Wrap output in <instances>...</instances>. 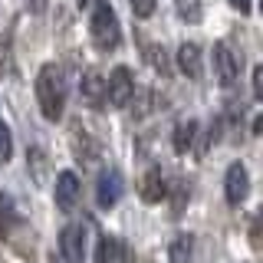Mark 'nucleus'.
I'll return each mask as SVG.
<instances>
[{
    "mask_svg": "<svg viewBox=\"0 0 263 263\" xmlns=\"http://www.w3.org/2000/svg\"><path fill=\"white\" fill-rule=\"evenodd\" d=\"M13 227H16V204L10 194L0 191V237H10Z\"/></svg>",
    "mask_w": 263,
    "mask_h": 263,
    "instance_id": "nucleus-15",
    "label": "nucleus"
},
{
    "mask_svg": "<svg viewBox=\"0 0 263 263\" xmlns=\"http://www.w3.org/2000/svg\"><path fill=\"white\" fill-rule=\"evenodd\" d=\"M230 7H234V10H240V13H250L253 10V0H227Z\"/></svg>",
    "mask_w": 263,
    "mask_h": 263,
    "instance_id": "nucleus-20",
    "label": "nucleus"
},
{
    "mask_svg": "<svg viewBox=\"0 0 263 263\" xmlns=\"http://www.w3.org/2000/svg\"><path fill=\"white\" fill-rule=\"evenodd\" d=\"M194 138H197V122L194 119H181L178 125H175L171 145H175L178 155H187V152H191V145H194Z\"/></svg>",
    "mask_w": 263,
    "mask_h": 263,
    "instance_id": "nucleus-13",
    "label": "nucleus"
},
{
    "mask_svg": "<svg viewBox=\"0 0 263 263\" xmlns=\"http://www.w3.org/2000/svg\"><path fill=\"white\" fill-rule=\"evenodd\" d=\"M36 102L46 122H60L66 109V79L56 63H43L36 72Z\"/></svg>",
    "mask_w": 263,
    "mask_h": 263,
    "instance_id": "nucleus-1",
    "label": "nucleus"
},
{
    "mask_svg": "<svg viewBox=\"0 0 263 263\" xmlns=\"http://www.w3.org/2000/svg\"><path fill=\"white\" fill-rule=\"evenodd\" d=\"M148 53H152V63H155V69L168 72V60H164V49H158V46H152V49H148Z\"/></svg>",
    "mask_w": 263,
    "mask_h": 263,
    "instance_id": "nucleus-19",
    "label": "nucleus"
},
{
    "mask_svg": "<svg viewBox=\"0 0 263 263\" xmlns=\"http://www.w3.org/2000/svg\"><path fill=\"white\" fill-rule=\"evenodd\" d=\"M79 178L76 171H60L56 175V184H53V197H56V211L60 214H72L79 204Z\"/></svg>",
    "mask_w": 263,
    "mask_h": 263,
    "instance_id": "nucleus-5",
    "label": "nucleus"
},
{
    "mask_svg": "<svg viewBox=\"0 0 263 263\" xmlns=\"http://www.w3.org/2000/svg\"><path fill=\"white\" fill-rule=\"evenodd\" d=\"M132 96H135V79H132V69L128 66H115L109 72V79H105V102L112 105V109H125L132 102Z\"/></svg>",
    "mask_w": 263,
    "mask_h": 263,
    "instance_id": "nucleus-3",
    "label": "nucleus"
},
{
    "mask_svg": "<svg viewBox=\"0 0 263 263\" xmlns=\"http://www.w3.org/2000/svg\"><path fill=\"white\" fill-rule=\"evenodd\" d=\"M10 155H13V135H10V128H7V122L0 119V164L10 161Z\"/></svg>",
    "mask_w": 263,
    "mask_h": 263,
    "instance_id": "nucleus-17",
    "label": "nucleus"
},
{
    "mask_svg": "<svg viewBox=\"0 0 263 263\" xmlns=\"http://www.w3.org/2000/svg\"><path fill=\"white\" fill-rule=\"evenodd\" d=\"M122 191H125L122 175L115 168H105L102 175H99V184H96V204L102 211H109V208H115V204L122 201Z\"/></svg>",
    "mask_w": 263,
    "mask_h": 263,
    "instance_id": "nucleus-6",
    "label": "nucleus"
},
{
    "mask_svg": "<svg viewBox=\"0 0 263 263\" xmlns=\"http://www.w3.org/2000/svg\"><path fill=\"white\" fill-rule=\"evenodd\" d=\"M237 72H240V63H237L234 49L227 43H214V76L224 89H230L237 82Z\"/></svg>",
    "mask_w": 263,
    "mask_h": 263,
    "instance_id": "nucleus-7",
    "label": "nucleus"
},
{
    "mask_svg": "<svg viewBox=\"0 0 263 263\" xmlns=\"http://www.w3.org/2000/svg\"><path fill=\"white\" fill-rule=\"evenodd\" d=\"M79 96H82V102L92 105V109H102V105H105V76L96 69V66L82 72V79H79Z\"/></svg>",
    "mask_w": 263,
    "mask_h": 263,
    "instance_id": "nucleus-9",
    "label": "nucleus"
},
{
    "mask_svg": "<svg viewBox=\"0 0 263 263\" xmlns=\"http://www.w3.org/2000/svg\"><path fill=\"white\" fill-rule=\"evenodd\" d=\"M168 263H194V237L178 234L168 247Z\"/></svg>",
    "mask_w": 263,
    "mask_h": 263,
    "instance_id": "nucleus-14",
    "label": "nucleus"
},
{
    "mask_svg": "<svg viewBox=\"0 0 263 263\" xmlns=\"http://www.w3.org/2000/svg\"><path fill=\"white\" fill-rule=\"evenodd\" d=\"M92 263H132V250H128V243L122 240V237L105 234L102 240H99V247H96Z\"/></svg>",
    "mask_w": 263,
    "mask_h": 263,
    "instance_id": "nucleus-10",
    "label": "nucleus"
},
{
    "mask_svg": "<svg viewBox=\"0 0 263 263\" xmlns=\"http://www.w3.org/2000/svg\"><path fill=\"white\" fill-rule=\"evenodd\" d=\"M175 10H178L181 20L197 23V20H201V13H204V7H201V0H175Z\"/></svg>",
    "mask_w": 263,
    "mask_h": 263,
    "instance_id": "nucleus-16",
    "label": "nucleus"
},
{
    "mask_svg": "<svg viewBox=\"0 0 263 263\" xmlns=\"http://www.w3.org/2000/svg\"><path fill=\"white\" fill-rule=\"evenodd\" d=\"M250 243L260 247V220H253V230H250Z\"/></svg>",
    "mask_w": 263,
    "mask_h": 263,
    "instance_id": "nucleus-23",
    "label": "nucleus"
},
{
    "mask_svg": "<svg viewBox=\"0 0 263 263\" xmlns=\"http://www.w3.org/2000/svg\"><path fill=\"white\" fill-rule=\"evenodd\" d=\"M76 4H79V10H82V7H89V4H92V0H76Z\"/></svg>",
    "mask_w": 263,
    "mask_h": 263,
    "instance_id": "nucleus-24",
    "label": "nucleus"
},
{
    "mask_svg": "<svg viewBox=\"0 0 263 263\" xmlns=\"http://www.w3.org/2000/svg\"><path fill=\"white\" fill-rule=\"evenodd\" d=\"M260 79H263V72H260V69H253V96H257V99H260V92H263Z\"/></svg>",
    "mask_w": 263,
    "mask_h": 263,
    "instance_id": "nucleus-22",
    "label": "nucleus"
},
{
    "mask_svg": "<svg viewBox=\"0 0 263 263\" xmlns=\"http://www.w3.org/2000/svg\"><path fill=\"white\" fill-rule=\"evenodd\" d=\"M178 69L184 72L187 79H201L204 72V53L197 43H181L178 46Z\"/></svg>",
    "mask_w": 263,
    "mask_h": 263,
    "instance_id": "nucleus-11",
    "label": "nucleus"
},
{
    "mask_svg": "<svg viewBox=\"0 0 263 263\" xmlns=\"http://www.w3.org/2000/svg\"><path fill=\"white\" fill-rule=\"evenodd\" d=\"M128 7H132L135 16H152L155 7H158V0H128Z\"/></svg>",
    "mask_w": 263,
    "mask_h": 263,
    "instance_id": "nucleus-18",
    "label": "nucleus"
},
{
    "mask_svg": "<svg viewBox=\"0 0 263 263\" xmlns=\"http://www.w3.org/2000/svg\"><path fill=\"white\" fill-rule=\"evenodd\" d=\"M23 4H27L30 13H43L46 10V0H23Z\"/></svg>",
    "mask_w": 263,
    "mask_h": 263,
    "instance_id": "nucleus-21",
    "label": "nucleus"
},
{
    "mask_svg": "<svg viewBox=\"0 0 263 263\" xmlns=\"http://www.w3.org/2000/svg\"><path fill=\"white\" fill-rule=\"evenodd\" d=\"M89 33H92V43L99 49H115L122 43V27H119V16H115V7L109 0H92Z\"/></svg>",
    "mask_w": 263,
    "mask_h": 263,
    "instance_id": "nucleus-2",
    "label": "nucleus"
},
{
    "mask_svg": "<svg viewBox=\"0 0 263 263\" xmlns=\"http://www.w3.org/2000/svg\"><path fill=\"white\" fill-rule=\"evenodd\" d=\"M60 253L66 263H82L86 260V224L72 220L60 230Z\"/></svg>",
    "mask_w": 263,
    "mask_h": 263,
    "instance_id": "nucleus-4",
    "label": "nucleus"
},
{
    "mask_svg": "<svg viewBox=\"0 0 263 263\" xmlns=\"http://www.w3.org/2000/svg\"><path fill=\"white\" fill-rule=\"evenodd\" d=\"M247 191H250V175H247V168L240 161H234L227 168V175H224V194H227V204H243V197Z\"/></svg>",
    "mask_w": 263,
    "mask_h": 263,
    "instance_id": "nucleus-8",
    "label": "nucleus"
},
{
    "mask_svg": "<svg viewBox=\"0 0 263 263\" xmlns=\"http://www.w3.org/2000/svg\"><path fill=\"white\" fill-rule=\"evenodd\" d=\"M138 194H142V201H145V204H158L161 197L168 194V184H164L161 168H148V171H145L142 184H138Z\"/></svg>",
    "mask_w": 263,
    "mask_h": 263,
    "instance_id": "nucleus-12",
    "label": "nucleus"
}]
</instances>
